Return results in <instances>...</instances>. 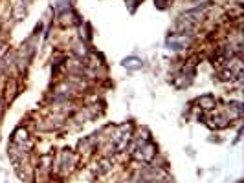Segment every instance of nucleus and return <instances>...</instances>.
I'll use <instances>...</instances> for the list:
<instances>
[{"instance_id":"obj_1","label":"nucleus","mask_w":244,"mask_h":183,"mask_svg":"<svg viewBox=\"0 0 244 183\" xmlns=\"http://www.w3.org/2000/svg\"><path fill=\"white\" fill-rule=\"evenodd\" d=\"M215 103H217V101H215L213 95H202V97L198 99V104L202 106L204 110H211V108H215Z\"/></svg>"},{"instance_id":"obj_2","label":"nucleus","mask_w":244,"mask_h":183,"mask_svg":"<svg viewBox=\"0 0 244 183\" xmlns=\"http://www.w3.org/2000/svg\"><path fill=\"white\" fill-rule=\"evenodd\" d=\"M185 44H187V40L185 39H176V35L167 39V46H171V50H182Z\"/></svg>"},{"instance_id":"obj_3","label":"nucleus","mask_w":244,"mask_h":183,"mask_svg":"<svg viewBox=\"0 0 244 183\" xmlns=\"http://www.w3.org/2000/svg\"><path fill=\"white\" fill-rule=\"evenodd\" d=\"M123 66L130 68V70H140L143 64H141V61L138 59V57H129V59H125V61H123Z\"/></svg>"},{"instance_id":"obj_4","label":"nucleus","mask_w":244,"mask_h":183,"mask_svg":"<svg viewBox=\"0 0 244 183\" xmlns=\"http://www.w3.org/2000/svg\"><path fill=\"white\" fill-rule=\"evenodd\" d=\"M211 121H226V119H222V117H217V119H215V117H213ZM224 126H226L224 123H217V128H224Z\"/></svg>"}]
</instances>
